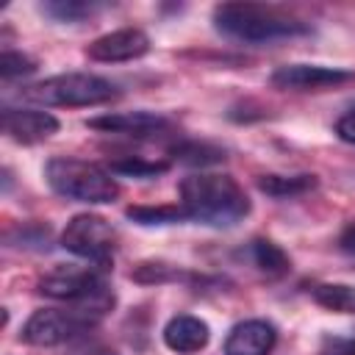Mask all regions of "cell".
<instances>
[{"label":"cell","mask_w":355,"mask_h":355,"mask_svg":"<svg viewBox=\"0 0 355 355\" xmlns=\"http://www.w3.org/2000/svg\"><path fill=\"white\" fill-rule=\"evenodd\" d=\"M128 219H133L136 225H178V222H186L189 214L186 208L178 202V205H130L125 211Z\"/></svg>","instance_id":"e0dca14e"},{"label":"cell","mask_w":355,"mask_h":355,"mask_svg":"<svg viewBox=\"0 0 355 355\" xmlns=\"http://www.w3.org/2000/svg\"><path fill=\"white\" fill-rule=\"evenodd\" d=\"M311 297L324 311L355 313V286H347V283H316L311 288Z\"/></svg>","instance_id":"2e32d148"},{"label":"cell","mask_w":355,"mask_h":355,"mask_svg":"<svg viewBox=\"0 0 355 355\" xmlns=\"http://www.w3.org/2000/svg\"><path fill=\"white\" fill-rule=\"evenodd\" d=\"M36 72V61L25 53H17V50H3L0 55V75L3 80H11V78H22V75H31Z\"/></svg>","instance_id":"44dd1931"},{"label":"cell","mask_w":355,"mask_h":355,"mask_svg":"<svg viewBox=\"0 0 355 355\" xmlns=\"http://www.w3.org/2000/svg\"><path fill=\"white\" fill-rule=\"evenodd\" d=\"M103 266H86V269H55L47 277L39 280V294L50 300H61L67 305L86 308L97 313L100 319L114 308V294L100 275Z\"/></svg>","instance_id":"5b68a950"},{"label":"cell","mask_w":355,"mask_h":355,"mask_svg":"<svg viewBox=\"0 0 355 355\" xmlns=\"http://www.w3.org/2000/svg\"><path fill=\"white\" fill-rule=\"evenodd\" d=\"M42 11L47 17H53L55 22H80V19L92 17L94 11H100V6L83 3V0H50V3H42Z\"/></svg>","instance_id":"ac0fdd59"},{"label":"cell","mask_w":355,"mask_h":355,"mask_svg":"<svg viewBox=\"0 0 355 355\" xmlns=\"http://www.w3.org/2000/svg\"><path fill=\"white\" fill-rule=\"evenodd\" d=\"M92 355H116V352H111V349H100V352H92Z\"/></svg>","instance_id":"484cf974"},{"label":"cell","mask_w":355,"mask_h":355,"mask_svg":"<svg viewBox=\"0 0 355 355\" xmlns=\"http://www.w3.org/2000/svg\"><path fill=\"white\" fill-rule=\"evenodd\" d=\"M355 80V72L322 64H283L272 72V86L283 92H322Z\"/></svg>","instance_id":"ba28073f"},{"label":"cell","mask_w":355,"mask_h":355,"mask_svg":"<svg viewBox=\"0 0 355 355\" xmlns=\"http://www.w3.org/2000/svg\"><path fill=\"white\" fill-rule=\"evenodd\" d=\"M19 97L25 103H36V105L83 108V105L111 103L114 97H119V89H116V83H111L108 78H100V75L64 72V75H53V78H44L39 83L22 86Z\"/></svg>","instance_id":"277c9868"},{"label":"cell","mask_w":355,"mask_h":355,"mask_svg":"<svg viewBox=\"0 0 355 355\" xmlns=\"http://www.w3.org/2000/svg\"><path fill=\"white\" fill-rule=\"evenodd\" d=\"M214 28L236 42L263 44L294 36H308L311 25L277 6L261 3H219L214 8Z\"/></svg>","instance_id":"7a4b0ae2"},{"label":"cell","mask_w":355,"mask_h":355,"mask_svg":"<svg viewBox=\"0 0 355 355\" xmlns=\"http://www.w3.org/2000/svg\"><path fill=\"white\" fill-rule=\"evenodd\" d=\"M338 250L347 252L349 258H355V222H347V227L338 236Z\"/></svg>","instance_id":"d4e9b609"},{"label":"cell","mask_w":355,"mask_h":355,"mask_svg":"<svg viewBox=\"0 0 355 355\" xmlns=\"http://www.w3.org/2000/svg\"><path fill=\"white\" fill-rule=\"evenodd\" d=\"M130 277L139 280V283H164V280L180 277V269L166 266V263H161V261H144V263H139V266L130 272Z\"/></svg>","instance_id":"7402d4cb"},{"label":"cell","mask_w":355,"mask_h":355,"mask_svg":"<svg viewBox=\"0 0 355 355\" xmlns=\"http://www.w3.org/2000/svg\"><path fill=\"white\" fill-rule=\"evenodd\" d=\"M258 189L275 200H286V197H300L316 189V178L313 175H261Z\"/></svg>","instance_id":"9a60e30c"},{"label":"cell","mask_w":355,"mask_h":355,"mask_svg":"<svg viewBox=\"0 0 355 355\" xmlns=\"http://www.w3.org/2000/svg\"><path fill=\"white\" fill-rule=\"evenodd\" d=\"M89 128L100 130V133H119V136H130V139H150L158 136L169 128V119L153 111H122V114H105V116H94L86 122Z\"/></svg>","instance_id":"30bf717a"},{"label":"cell","mask_w":355,"mask_h":355,"mask_svg":"<svg viewBox=\"0 0 355 355\" xmlns=\"http://www.w3.org/2000/svg\"><path fill=\"white\" fill-rule=\"evenodd\" d=\"M211 341V327L200 319V316H172L164 327V344L178 352V355H194L200 349H205Z\"/></svg>","instance_id":"4fadbf2b"},{"label":"cell","mask_w":355,"mask_h":355,"mask_svg":"<svg viewBox=\"0 0 355 355\" xmlns=\"http://www.w3.org/2000/svg\"><path fill=\"white\" fill-rule=\"evenodd\" d=\"M3 130L19 144H36L58 130V119L39 108H3Z\"/></svg>","instance_id":"8fae6325"},{"label":"cell","mask_w":355,"mask_h":355,"mask_svg":"<svg viewBox=\"0 0 355 355\" xmlns=\"http://www.w3.org/2000/svg\"><path fill=\"white\" fill-rule=\"evenodd\" d=\"M116 230L111 227L108 219L97 216V214H78L67 222L64 233H61V247L94 266H108L114 261L116 252Z\"/></svg>","instance_id":"52a82bcc"},{"label":"cell","mask_w":355,"mask_h":355,"mask_svg":"<svg viewBox=\"0 0 355 355\" xmlns=\"http://www.w3.org/2000/svg\"><path fill=\"white\" fill-rule=\"evenodd\" d=\"M336 136H338L341 141H347V144H355V108L347 111L344 116H338V122H336Z\"/></svg>","instance_id":"cb8c5ba5"},{"label":"cell","mask_w":355,"mask_h":355,"mask_svg":"<svg viewBox=\"0 0 355 355\" xmlns=\"http://www.w3.org/2000/svg\"><path fill=\"white\" fill-rule=\"evenodd\" d=\"M180 164H191V166H208V164H219L225 161V153L219 147H211V144H200V141H183V144H175L169 150Z\"/></svg>","instance_id":"d6986e66"},{"label":"cell","mask_w":355,"mask_h":355,"mask_svg":"<svg viewBox=\"0 0 355 355\" xmlns=\"http://www.w3.org/2000/svg\"><path fill=\"white\" fill-rule=\"evenodd\" d=\"M277 330L266 319L239 322L225 338V355H269L275 349Z\"/></svg>","instance_id":"7c38bea8"},{"label":"cell","mask_w":355,"mask_h":355,"mask_svg":"<svg viewBox=\"0 0 355 355\" xmlns=\"http://www.w3.org/2000/svg\"><path fill=\"white\" fill-rule=\"evenodd\" d=\"M319 355H355V338H341V336H327L322 341Z\"/></svg>","instance_id":"603a6c76"},{"label":"cell","mask_w":355,"mask_h":355,"mask_svg":"<svg viewBox=\"0 0 355 355\" xmlns=\"http://www.w3.org/2000/svg\"><path fill=\"white\" fill-rule=\"evenodd\" d=\"M44 178L55 194H61L67 200L89 202V205L114 202L119 194L114 175L92 161H83V158L55 155L44 164Z\"/></svg>","instance_id":"3957f363"},{"label":"cell","mask_w":355,"mask_h":355,"mask_svg":"<svg viewBox=\"0 0 355 355\" xmlns=\"http://www.w3.org/2000/svg\"><path fill=\"white\" fill-rule=\"evenodd\" d=\"M169 169V161H147V158H116L108 164L111 175H122V178H155L161 172Z\"/></svg>","instance_id":"ffe728a7"},{"label":"cell","mask_w":355,"mask_h":355,"mask_svg":"<svg viewBox=\"0 0 355 355\" xmlns=\"http://www.w3.org/2000/svg\"><path fill=\"white\" fill-rule=\"evenodd\" d=\"M244 258L258 269L263 272L266 277H280L291 269V261L288 255L269 239H252L247 247H244Z\"/></svg>","instance_id":"5bb4252c"},{"label":"cell","mask_w":355,"mask_h":355,"mask_svg":"<svg viewBox=\"0 0 355 355\" xmlns=\"http://www.w3.org/2000/svg\"><path fill=\"white\" fill-rule=\"evenodd\" d=\"M180 205L189 219L211 227H233L250 214V197L230 175L197 172L180 180Z\"/></svg>","instance_id":"6da1fadb"},{"label":"cell","mask_w":355,"mask_h":355,"mask_svg":"<svg viewBox=\"0 0 355 355\" xmlns=\"http://www.w3.org/2000/svg\"><path fill=\"white\" fill-rule=\"evenodd\" d=\"M147 50H150V39H147L144 31H139V28H119V31L97 36L86 47V55L92 61H100V64H119V61L141 58Z\"/></svg>","instance_id":"9c48e42d"},{"label":"cell","mask_w":355,"mask_h":355,"mask_svg":"<svg viewBox=\"0 0 355 355\" xmlns=\"http://www.w3.org/2000/svg\"><path fill=\"white\" fill-rule=\"evenodd\" d=\"M100 316L69 305V308H39L28 316L22 327V341L31 347H58L80 333H86L92 324H97Z\"/></svg>","instance_id":"8992f818"}]
</instances>
